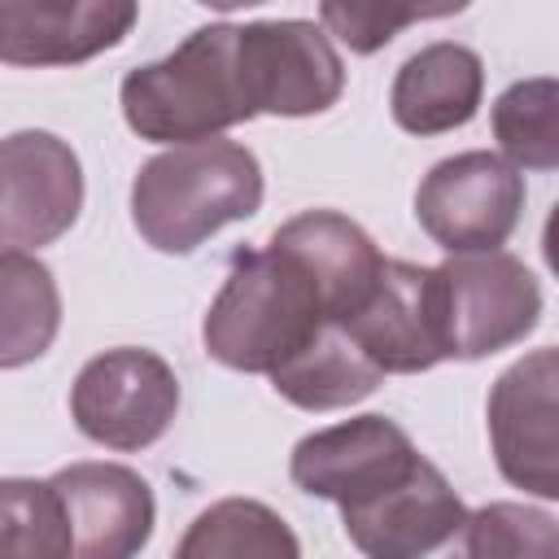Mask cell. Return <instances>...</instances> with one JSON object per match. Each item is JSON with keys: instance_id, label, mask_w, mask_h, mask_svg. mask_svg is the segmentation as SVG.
I'll use <instances>...</instances> for the list:
<instances>
[{"instance_id": "6da1fadb", "label": "cell", "mask_w": 559, "mask_h": 559, "mask_svg": "<svg viewBox=\"0 0 559 559\" xmlns=\"http://www.w3.org/2000/svg\"><path fill=\"white\" fill-rule=\"evenodd\" d=\"M384 253L336 210H306L275 227L262 249H236L205 310V354L231 371L271 376L319 328L341 323L367 297Z\"/></svg>"}, {"instance_id": "7a4b0ae2", "label": "cell", "mask_w": 559, "mask_h": 559, "mask_svg": "<svg viewBox=\"0 0 559 559\" xmlns=\"http://www.w3.org/2000/svg\"><path fill=\"white\" fill-rule=\"evenodd\" d=\"M118 100L140 140L170 148L218 140L227 127L258 118L236 61V22L197 26L162 61L135 66L122 79Z\"/></svg>"}, {"instance_id": "3957f363", "label": "cell", "mask_w": 559, "mask_h": 559, "mask_svg": "<svg viewBox=\"0 0 559 559\" xmlns=\"http://www.w3.org/2000/svg\"><path fill=\"white\" fill-rule=\"evenodd\" d=\"M258 205L262 166L223 135L148 157L131 183V223L157 253H192L218 227L253 218Z\"/></svg>"}, {"instance_id": "277c9868", "label": "cell", "mask_w": 559, "mask_h": 559, "mask_svg": "<svg viewBox=\"0 0 559 559\" xmlns=\"http://www.w3.org/2000/svg\"><path fill=\"white\" fill-rule=\"evenodd\" d=\"M437 271L441 293V336L445 358H489L520 345L542 323V284L537 275L493 249V253H450Z\"/></svg>"}, {"instance_id": "5b68a950", "label": "cell", "mask_w": 559, "mask_h": 559, "mask_svg": "<svg viewBox=\"0 0 559 559\" xmlns=\"http://www.w3.org/2000/svg\"><path fill=\"white\" fill-rule=\"evenodd\" d=\"M179 380L153 349H105L83 362L70 389V415L83 437L109 450H144L175 424Z\"/></svg>"}, {"instance_id": "8992f818", "label": "cell", "mask_w": 559, "mask_h": 559, "mask_svg": "<svg viewBox=\"0 0 559 559\" xmlns=\"http://www.w3.org/2000/svg\"><path fill=\"white\" fill-rule=\"evenodd\" d=\"M520 214H524V175L485 148L437 162L415 188L419 227L450 253L502 249Z\"/></svg>"}, {"instance_id": "52a82bcc", "label": "cell", "mask_w": 559, "mask_h": 559, "mask_svg": "<svg viewBox=\"0 0 559 559\" xmlns=\"http://www.w3.org/2000/svg\"><path fill=\"white\" fill-rule=\"evenodd\" d=\"M236 61L253 114L310 118L332 109L345 92V66L332 39L306 17L240 22Z\"/></svg>"}, {"instance_id": "ba28073f", "label": "cell", "mask_w": 559, "mask_h": 559, "mask_svg": "<svg viewBox=\"0 0 559 559\" xmlns=\"http://www.w3.org/2000/svg\"><path fill=\"white\" fill-rule=\"evenodd\" d=\"M341 524L367 559H454L467 507L441 467L419 454L406 476L341 507Z\"/></svg>"}, {"instance_id": "9c48e42d", "label": "cell", "mask_w": 559, "mask_h": 559, "mask_svg": "<svg viewBox=\"0 0 559 559\" xmlns=\"http://www.w3.org/2000/svg\"><path fill=\"white\" fill-rule=\"evenodd\" d=\"M341 328L380 376H415L445 362L437 271L384 258L376 284L354 314L341 319Z\"/></svg>"}, {"instance_id": "30bf717a", "label": "cell", "mask_w": 559, "mask_h": 559, "mask_svg": "<svg viewBox=\"0 0 559 559\" xmlns=\"http://www.w3.org/2000/svg\"><path fill=\"white\" fill-rule=\"evenodd\" d=\"M559 354L533 349L511 362L489 393V441L498 472L537 498H559Z\"/></svg>"}, {"instance_id": "8fae6325", "label": "cell", "mask_w": 559, "mask_h": 559, "mask_svg": "<svg viewBox=\"0 0 559 559\" xmlns=\"http://www.w3.org/2000/svg\"><path fill=\"white\" fill-rule=\"evenodd\" d=\"M83 210V166L52 131H13L0 140V245L39 249L61 240Z\"/></svg>"}, {"instance_id": "7c38bea8", "label": "cell", "mask_w": 559, "mask_h": 559, "mask_svg": "<svg viewBox=\"0 0 559 559\" xmlns=\"http://www.w3.org/2000/svg\"><path fill=\"white\" fill-rule=\"evenodd\" d=\"M419 450L402 424L389 415H358L332 428H319L293 445L288 476L310 498H328L336 507L362 502L376 489L393 485L415 467Z\"/></svg>"}, {"instance_id": "4fadbf2b", "label": "cell", "mask_w": 559, "mask_h": 559, "mask_svg": "<svg viewBox=\"0 0 559 559\" xmlns=\"http://www.w3.org/2000/svg\"><path fill=\"white\" fill-rule=\"evenodd\" d=\"M70 524V559H135L157 524L153 489L122 463H70L48 476Z\"/></svg>"}, {"instance_id": "5bb4252c", "label": "cell", "mask_w": 559, "mask_h": 559, "mask_svg": "<svg viewBox=\"0 0 559 559\" xmlns=\"http://www.w3.org/2000/svg\"><path fill=\"white\" fill-rule=\"evenodd\" d=\"M135 17V0H0V61L79 66L118 48Z\"/></svg>"}, {"instance_id": "9a60e30c", "label": "cell", "mask_w": 559, "mask_h": 559, "mask_svg": "<svg viewBox=\"0 0 559 559\" xmlns=\"http://www.w3.org/2000/svg\"><path fill=\"white\" fill-rule=\"evenodd\" d=\"M485 96V66L467 44L437 39L402 61L389 109L393 122L411 135H441L467 127Z\"/></svg>"}, {"instance_id": "2e32d148", "label": "cell", "mask_w": 559, "mask_h": 559, "mask_svg": "<svg viewBox=\"0 0 559 559\" xmlns=\"http://www.w3.org/2000/svg\"><path fill=\"white\" fill-rule=\"evenodd\" d=\"M380 380L384 376L362 358V349L349 341V332L341 323L319 328L306 349H297L284 367L271 371V389L301 411L354 406V402L371 397Z\"/></svg>"}, {"instance_id": "e0dca14e", "label": "cell", "mask_w": 559, "mask_h": 559, "mask_svg": "<svg viewBox=\"0 0 559 559\" xmlns=\"http://www.w3.org/2000/svg\"><path fill=\"white\" fill-rule=\"evenodd\" d=\"M61 328V293L52 271L22 249H0V371L48 354Z\"/></svg>"}, {"instance_id": "ac0fdd59", "label": "cell", "mask_w": 559, "mask_h": 559, "mask_svg": "<svg viewBox=\"0 0 559 559\" xmlns=\"http://www.w3.org/2000/svg\"><path fill=\"white\" fill-rule=\"evenodd\" d=\"M170 559H301V542L266 502L223 498L183 528Z\"/></svg>"}, {"instance_id": "d6986e66", "label": "cell", "mask_w": 559, "mask_h": 559, "mask_svg": "<svg viewBox=\"0 0 559 559\" xmlns=\"http://www.w3.org/2000/svg\"><path fill=\"white\" fill-rule=\"evenodd\" d=\"M493 140L498 157L515 170H555L559 166V83L520 79L493 100Z\"/></svg>"}, {"instance_id": "ffe728a7", "label": "cell", "mask_w": 559, "mask_h": 559, "mask_svg": "<svg viewBox=\"0 0 559 559\" xmlns=\"http://www.w3.org/2000/svg\"><path fill=\"white\" fill-rule=\"evenodd\" d=\"M0 559H70V524L48 480L0 476Z\"/></svg>"}, {"instance_id": "44dd1931", "label": "cell", "mask_w": 559, "mask_h": 559, "mask_svg": "<svg viewBox=\"0 0 559 559\" xmlns=\"http://www.w3.org/2000/svg\"><path fill=\"white\" fill-rule=\"evenodd\" d=\"M454 559H559V524L542 507L489 502L467 511Z\"/></svg>"}, {"instance_id": "7402d4cb", "label": "cell", "mask_w": 559, "mask_h": 559, "mask_svg": "<svg viewBox=\"0 0 559 559\" xmlns=\"http://www.w3.org/2000/svg\"><path fill=\"white\" fill-rule=\"evenodd\" d=\"M463 4H437V9H419V4H336L328 0L319 9L323 26L349 48V52H376L384 48L402 26L411 22H424V17H445V13H459Z\"/></svg>"}]
</instances>
